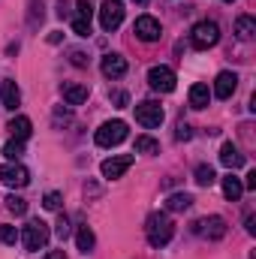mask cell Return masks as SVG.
I'll return each mask as SVG.
<instances>
[{
  "instance_id": "obj_1",
  "label": "cell",
  "mask_w": 256,
  "mask_h": 259,
  "mask_svg": "<svg viewBox=\"0 0 256 259\" xmlns=\"http://www.w3.org/2000/svg\"><path fill=\"white\" fill-rule=\"evenodd\" d=\"M145 235H148V244L151 247H166L175 235V223L169 220V214L163 211H154L148 220H145Z\"/></svg>"
},
{
  "instance_id": "obj_2",
  "label": "cell",
  "mask_w": 256,
  "mask_h": 259,
  "mask_svg": "<svg viewBox=\"0 0 256 259\" xmlns=\"http://www.w3.org/2000/svg\"><path fill=\"white\" fill-rule=\"evenodd\" d=\"M49 226L42 223V220H30L27 226H24V232H21V244H24V250H30V253H36V250H42L46 244H49Z\"/></svg>"
},
{
  "instance_id": "obj_3",
  "label": "cell",
  "mask_w": 256,
  "mask_h": 259,
  "mask_svg": "<svg viewBox=\"0 0 256 259\" xmlns=\"http://www.w3.org/2000/svg\"><path fill=\"white\" fill-rule=\"evenodd\" d=\"M190 42H193V49H199V52L214 49V46L220 42V27H217V21H199L190 33Z\"/></svg>"
},
{
  "instance_id": "obj_4",
  "label": "cell",
  "mask_w": 256,
  "mask_h": 259,
  "mask_svg": "<svg viewBox=\"0 0 256 259\" xmlns=\"http://www.w3.org/2000/svg\"><path fill=\"white\" fill-rule=\"evenodd\" d=\"M94 139H97L100 148H115V145H121L127 139V124L124 121H106L103 127L97 130Z\"/></svg>"
},
{
  "instance_id": "obj_5",
  "label": "cell",
  "mask_w": 256,
  "mask_h": 259,
  "mask_svg": "<svg viewBox=\"0 0 256 259\" xmlns=\"http://www.w3.org/2000/svg\"><path fill=\"white\" fill-rule=\"evenodd\" d=\"M124 24V3L121 0H106L103 6H100V27L103 30H118Z\"/></svg>"
},
{
  "instance_id": "obj_6",
  "label": "cell",
  "mask_w": 256,
  "mask_h": 259,
  "mask_svg": "<svg viewBox=\"0 0 256 259\" xmlns=\"http://www.w3.org/2000/svg\"><path fill=\"white\" fill-rule=\"evenodd\" d=\"M163 118H166V112H163V106L160 103H154V100H145V103H139L136 106V121L142 124V127H160L163 124Z\"/></svg>"
},
{
  "instance_id": "obj_7",
  "label": "cell",
  "mask_w": 256,
  "mask_h": 259,
  "mask_svg": "<svg viewBox=\"0 0 256 259\" xmlns=\"http://www.w3.org/2000/svg\"><path fill=\"white\" fill-rule=\"evenodd\" d=\"M148 84L160 94H172L175 91V72L169 66H151L148 69Z\"/></svg>"
},
{
  "instance_id": "obj_8",
  "label": "cell",
  "mask_w": 256,
  "mask_h": 259,
  "mask_svg": "<svg viewBox=\"0 0 256 259\" xmlns=\"http://www.w3.org/2000/svg\"><path fill=\"white\" fill-rule=\"evenodd\" d=\"M0 181H3L6 187H27V184H30V172H27L21 163H6V166L0 169Z\"/></svg>"
},
{
  "instance_id": "obj_9",
  "label": "cell",
  "mask_w": 256,
  "mask_h": 259,
  "mask_svg": "<svg viewBox=\"0 0 256 259\" xmlns=\"http://www.w3.org/2000/svg\"><path fill=\"white\" fill-rule=\"evenodd\" d=\"M136 36L142 39V42H157L160 39V33H163V27H160V21L157 18H151V15H142V18H136Z\"/></svg>"
},
{
  "instance_id": "obj_10",
  "label": "cell",
  "mask_w": 256,
  "mask_h": 259,
  "mask_svg": "<svg viewBox=\"0 0 256 259\" xmlns=\"http://www.w3.org/2000/svg\"><path fill=\"white\" fill-rule=\"evenodd\" d=\"M130 166H133V157H130V154H121V157H109V160H103V178L115 181V178H121V175L127 172Z\"/></svg>"
},
{
  "instance_id": "obj_11",
  "label": "cell",
  "mask_w": 256,
  "mask_h": 259,
  "mask_svg": "<svg viewBox=\"0 0 256 259\" xmlns=\"http://www.w3.org/2000/svg\"><path fill=\"white\" fill-rule=\"evenodd\" d=\"M196 226V232H202L205 238H211V241H220L223 235H226V220L223 217H208V220H199V223H193Z\"/></svg>"
},
{
  "instance_id": "obj_12",
  "label": "cell",
  "mask_w": 256,
  "mask_h": 259,
  "mask_svg": "<svg viewBox=\"0 0 256 259\" xmlns=\"http://www.w3.org/2000/svg\"><path fill=\"white\" fill-rule=\"evenodd\" d=\"M100 69H103V75H106V78H121V75H127V61H124L118 52H112V55H106V58H103Z\"/></svg>"
},
{
  "instance_id": "obj_13",
  "label": "cell",
  "mask_w": 256,
  "mask_h": 259,
  "mask_svg": "<svg viewBox=\"0 0 256 259\" xmlns=\"http://www.w3.org/2000/svg\"><path fill=\"white\" fill-rule=\"evenodd\" d=\"M235 88H238V75L235 72H220L217 81H214V97L217 100H229L235 94Z\"/></svg>"
},
{
  "instance_id": "obj_14",
  "label": "cell",
  "mask_w": 256,
  "mask_h": 259,
  "mask_svg": "<svg viewBox=\"0 0 256 259\" xmlns=\"http://www.w3.org/2000/svg\"><path fill=\"white\" fill-rule=\"evenodd\" d=\"M61 94H64V100L69 106H81V103L88 100L91 88H88V84H78V81H66L64 88H61Z\"/></svg>"
},
{
  "instance_id": "obj_15",
  "label": "cell",
  "mask_w": 256,
  "mask_h": 259,
  "mask_svg": "<svg viewBox=\"0 0 256 259\" xmlns=\"http://www.w3.org/2000/svg\"><path fill=\"white\" fill-rule=\"evenodd\" d=\"M0 97H3V109H9V112H15L18 103H21V91H18V84H15L12 78H3V91H0Z\"/></svg>"
},
{
  "instance_id": "obj_16",
  "label": "cell",
  "mask_w": 256,
  "mask_h": 259,
  "mask_svg": "<svg viewBox=\"0 0 256 259\" xmlns=\"http://www.w3.org/2000/svg\"><path fill=\"white\" fill-rule=\"evenodd\" d=\"M220 163H223L226 169H241V166H244V154H241L232 142H226V145L220 148Z\"/></svg>"
},
{
  "instance_id": "obj_17",
  "label": "cell",
  "mask_w": 256,
  "mask_h": 259,
  "mask_svg": "<svg viewBox=\"0 0 256 259\" xmlns=\"http://www.w3.org/2000/svg\"><path fill=\"white\" fill-rule=\"evenodd\" d=\"M9 133H12V139H18V142H27L30 139V133H33V124H30V118L27 115H18V118H12L9 121Z\"/></svg>"
},
{
  "instance_id": "obj_18",
  "label": "cell",
  "mask_w": 256,
  "mask_h": 259,
  "mask_svg": "<svg viewBox=\"0 0 256 259\" xmlns=\"http://www.w3.org/2000/svg\"><path fill=\"white\" fill-rule=\"evenodd\" d=\"M253 33H256L253 15H238V21H235V36L247 42V39H253Z\"/></svg>"
},
{
  "instance_id": "obj_19",
  "label": "cell",
  "mask_w": 256,
  "mask_h": 259,
  "mask_svg": "<svg viewBox=\"0 0 256 259\" xmlns=\"http://www.w3.org/2000/svg\"><path fill=\"white\" fill-rule=\"evenodd\" d=\"M75 244H78V250H81V253H91V250H94V244H97L94 229H91V226H78V232H75Z\"/></svg>"
},
{
  "instance_id": "obj_20",
  "label": "cell",
  "mask_w": 256,
  "mask_h": 259,
  "mask_svg": "<svg viewBox=\"0 0 256 259\" xmlns=\"http://www.w3.org/2000/svg\"><path fill=\"white\" fill-rule=\"evenodd\" d=\"M211 103V91H208V84H193L190 88V106L193 109H205Z\"/></svg>"
},
{
  "instance_id": "obj_21",
  "label": "cell",
  "mask_w": 256,
  "mask_h": 259,
  "mask_svg": "<svg viewBox=\"0 0 256 259\" xmlns=\"http://www.w3.org/2000/svg\"><path fill=\"white\" fill-rule=\"evenodd\" d=\"M241 193H244V184H241L235 175H226V178H223V196H226L229 202H238Z\"/></svg>"
},
{
  "instance_id": "obj_22",
  "label": "cell",
  "mask_w": 256,
  "mask_h": 259,
  "mask_svg": "<svg viewBox=\"0 0 256 259\" xmlns=\"http://www.w3.org/2000/svg\"><path fill=\"white\" fill-rule=\"evenodd\" d=\"M193 205V196L190 193H175V196H169L166 199V208L169 211H187Z\"/></svg>"
},
{
  "instance_id": "obj_23",
  "label": "cell",
  "mask_w": 256,
  "mask_h": 259,
  "mask_svg": "<svg viewBox=\"0 0 256 259\" xmlns=\"http://www.w3.org/2000/svg\"><path fill=\"white\" fill-rule=\"evenodd\" d=\"M214 181H217V175H214V169H211V166H205V163H202V166H196V184H199V187H211Z\"/></svg>"
},
{
  "instance_id": "obj_24",
  "label": "cell",
  "mask_w": 256,
  "mask_h": 259,
  "mask_svg": "<svg viewBox=\"0 0 256 259\" xmlns=\"http://www.w3.org/2000/svg\"><path fill=\"white\" fill-rule=\"evenodd\" d=\"M136 151H139V154H157V151H160V142L151 139V136H139V139H136Z\"/></svg>"
},
{
  "instance_id": "obj_25",
  "label": "cell",
  "mask_w": 256,
  "mask_h": 259,
  "mask_svg": "<svg viewBox=\"0 0 256 259\" xmlns=\"http://www.w3.org/2000/svg\"><path fill=\"white\" fill-rule=\"evenodd\" d=\"M3 154H6L9 160H18V157L24 154V142H18V139H9V142L3 145Z\"/></svg>"
},
{
  "instance_id": "obj_26",
  "label": "cell",
  "mask_w": 256,
  "mask_h": 259,
  "mask_svg": "<svg viewBox=\"0 0 256 259\" xmlns=\"http://www.w3.org/2000/svg\"><path fill=\"white\" fill-rule=\"evenodd\" d=\"M6 208H9V211H12L15 217H21V214H27V202H24L21 196H9V199H6Z\"/></svg>"
},
{
  "instance_id": "obj_27",
  "label": "cell",
  "mask_w": 256,
  "mask_h": 259,
  "mask_svg": "<svg viewBox=\"0 0 256 259\" xmlns=\"http://www.w3.org/2000/svg\"><path fill=\"white\" fill-rule=\"evenodd\" d=\"M21 235H18V229L15 226H0V244H15Z\"/></svg>"
},
{
  "instance_id": "obj_28",
  "label": "cell",
  "mask_w": 256,
  "mask_h": 259,
  "mask_svg": "<svg viewBox=\"0 0 256 259\" xmlns=\"http://www.w3.org/2000/svg\"><path fill=\"white\" fill-rule=\"evenodd\" d=\"M94 3H97V0H78V12H75V18L91 21V15H94Z\"/></svg>"
},
{
  "instance_id": "obj_29",
  "label": "cell",
  "mask_w": 256,
  "mask_h": 259,
  "mask_svg": "<svg viewBox=\"0 0 256 259\" xmlns=\"http://www.w3.org/2000/svg\"><path fill=\"white\" fill-rule=\"evenodd\" d=\"M72 33H78V36H91V21H84V18H72Z\"/></svg>"
},
{
  "instance_id": "obj_30",
  "label": "cell",
  "mask_w": 256,
  "mask_h": 259,
  "mask_svg": "<svg viewBox=\"0 0 256 259\" xmlns=\"http://www.w3.org/2000/svg\"><path fill=\"white\" fill-rule=\"evenodd\" d=\"M42 205H46L49 211H58V208H61V193H46Z\"/></svg>"
},
{
  "instance_id": "obj_31",
  "label": "cell",
  "mask_w": 256,
  "mask_h": 259,
  "mask_svg": "<svg viewBox=\"0 0 256 259\" xmlns=\"http://www.w3.org/2000/svg\"><path fill=\"white\" fill-rule=\"evenodd\" d=\"M69 232H72V229H69V220H66L64 214H61V220H58V235H61V238H66Z\"/></svg>"
},
{
  "instance_id": "obj_32",
  "label": "cell",
  "mask_w": 256,
  "mask_h": 259,
  "mask_svg": "<svg viewBox=\"0 0 256 259\" xmlns=\"http://www.w3.org/2000/svg\"><path fill=\"white\" fill-rule=\"evenodd\" d=\"M69 58H72V64L75 66H88V55H84V52H72Z\"/></svg>"
},
{
  "instance_id": "obj_33",
  "label": "cell",
  "mask_w": 256,
  "mask_h": 259,
  "mask_svg": "<svg viewBox=\"0 0 256 259\" xmlns=\"http://www.w3.org/2000/svg\"><path fill=\"white\" fill-rule=\"evenodd\" d=\"M175 136H178L181 142H187V139H190V136H193V130L187 127V124H178V133H175Z\"/></svg>"
},
{
  "instance_id": "obj_34",
  "label": "cell",
  "mask_w": 256,
  "mask_h": 259,
  "mask_svg": "<svg viewBox=\"0 0 256 259\" xmlns=\"http://www.w3.org/2000/svg\"><path fill=\"white\" fill-rule=\"evenodd\" d=\"M244 187H250V190H256V172H250V175H247V184H244Z\"/></svg>"
},
{
  "instance_id": "obj_35",
  "label": "cell",
  "mask_w": 256,
  "mask_h": 259,
  "mask_svg": "<svg viewBox=\"0 0 256 259\" xmlns=\"http://www.w3.org/2000/svg\"><path fill=\"white\" fill-rule=\"evenodd\" d=\"M46 259H66V253H64V250H52Z\"/></svg>"
},
{
  "instance_id": "obj_36",
  "label": "cell",
  "mask_w": 256,
  "mask_h": 259,
  "mask_svg": "<svg viewBox=\"0 0 256 259\" xmlns=\"http://www.w3.org/2000/svg\"><path fill=\"white\" fill-rule=\"evenodd\" d=\"M133 3H136V6H148V0H133Z\"/></svg>"
},
{
  "instance_id": "obj_37",
  "label": "cell",
  "mask_w": 256,
  "mask_h": 259,
  "mask_svg": "<svg viewBox=\"0 0 256 259\" xmlns=\"http://www.w3.org/2000/svg\"><path fill=\"white\" fill-rule=\"evenodd\" d=\"M223 3H232V0H223Z\"/></svg>"
}]
</instances>
